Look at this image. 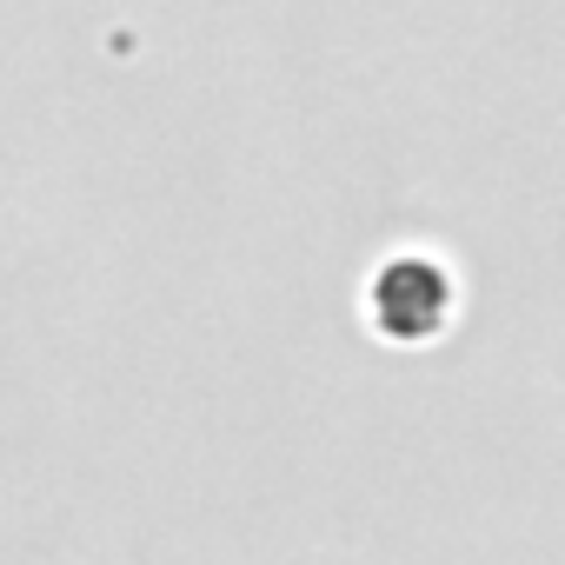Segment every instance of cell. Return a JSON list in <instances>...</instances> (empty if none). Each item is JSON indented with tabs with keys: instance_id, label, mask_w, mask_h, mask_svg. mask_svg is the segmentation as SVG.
Here are the masks:
<instances>
[{
	"instance_id": "cell-1",
	"label": "cell",
	"mask_w": 565,
	"mask_h": 565,
	"mask_svg": "<svg viewBox=\"0 0 565 565\" xmlns=\"http://www.w3.org/2000/svg\"><path fill=\"white\" fill-rule=\"evenodd\" d=\"M373 313H380V327L393 340L439 333L446 313H452V279H446V266L439 259H419V253L413 259H386L380 287H373Z\"/></svg>"
}]
</instances>
